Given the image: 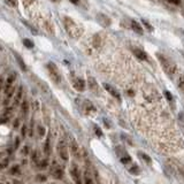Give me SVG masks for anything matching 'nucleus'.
<instances>
[{
	"label": "nucleus",
	"instance_id": "nucleus-10",
	"mask_svg": "<svg viewBox=\"0 0 184 184\" xmlns=\"http://www.w3.org/2000/svg\"><path fill=\"white\" fill-rule=\"evenodd\" d=\"M5 3L11 7H17V5H19L17 0H5Z\"/></svg>",
	"mask_w": 184,
	"mask_h": 184
},
{
	"label": "nucleus",
	"instance_id": "nucleus-21",
	"mask_svg": "<svg viewBox=\"0 0 184 184\" xmlns=\"http://www.w3.org/2000/svg\"><path fill=\"white\" fill-rule=\"evenodd\" d=\"M84 182H85V184H95V183H93V181H92V179H91L89 176H85Z\"/></svg>",
	"mask_w": 184,
	"mask_h": 184
},
{
	"label": "nucleus",
	"instance_id": "nucleus-16",
	"mask_svg": "<svg viewBox=\"0 0 184 184\" xmlns=\"http://www.w3.org/2000/svg\"><path fill=\"white\" fill-rule=\"evenodd\" d=\"M16 56V59H17V62H19V65L22 67V69L25 71L26 70V67H25V65H24V62H23V60L21 59V58H19V55H15Z\"/></svg>",
	"mask_w": 184,
	"mask_h": 184
},
{
	"label": "nucleus",
	"instance_id": "nucleus-25",
	"mask_svg": "<svg viewBox=\"0 0 184 184\" xmlns=\"http://www.w3.org/2000/svg\"><path fill=\"white\" fill-rule=\"evenodd\" d=\"M69 1H71L73 4H75V5H77L78 4V0H69Z\"/></svg>",
	"mask_w": 184,
	"mask_h": 184
},
{
	"label": "nucleus",
	"instance_id": "nucleus-7",
	"mask_svg": "<svg viewBox=\"0 0 184 184\" xmlns=\"http://www.w3.org/2000/svg\"><path fill=\"white\" fill-rule=\"evenodd\" d=\"M131 28H132L136 34H138V35H143L144 34V29H143L142 24H139L137 21H131Z\"/></svg>",
	"mask_w": 184,
	"mask_h": 184
},
{
	"label": "nucleus",
	"instance_id": "nucleus-20",
	"mask_svg": "<svg viewBox=\"0 0 184 184\" xmlns=\"http://www.w3.org/2000/svg\"><path fill=\"white\" fill-rule=\"evenodd\" d=\"M14 81H15V74H13V75H11V76L8 77L7 83H8V84H13V83H14Z\"/></svg>",
	"mask_w": 184,
	"mask_h": 184
},
{
	"label": "nucleus",
	"instance_id": "nucleus-14",
	"mask_svg": "<svg viewBox=\"0 0 184 184\" xmlns=\"http://www.w3.org/2000/svg\"><path fill=\"white\" fill-rule=\"evenodd\" d=\"M21 107H22V111H23V113H24V114H26V113H28V111H29V106H28V101H26V100H23V103H22V105H21Z\"/></svg>",
	"mask_w": 184,
	"mask_h": 184
},
{
	"label": "nucleus",
	"instance_id": "nucleus-5",
	"mask_svg": "<svg viewBox=\"0 0 184 184\" xmlns=\"http://www.w3.org/2000/svg\"><path fill=\"white\" fill-rule=\"evenodd\" d=\"M104 87H105V90L106 91H108L109 93L114 97V98H116L117 100H121V96H120V93L116 91V89H114L113 86H111L109 84H106V83H104Z\"/></svg>",
	"mask_w": 184,
	"mask_h": 184
},
{
	"label": "nucleus",
	"instance_id": "nucleus-2",
	"mask_svg": "<svg viewBox=\"0 0 184 184\" xmlns=\"http://www.w3.org/2000/svg\"><path fill=\"white\" fill-rule=\"evenodd\" d=\"M59 154L64 160H68V150H67V145L64 140H60V143H59Z\"/></svg>",
	"mask_w": 184,
	"mask_h": 184
},
{
	"label": "nucleus",
	"instance_id": "nucleus-12",
	"mask_svg": "<svg viewBox=\"0 0 184 184\" xmlns=\"http://www.w3.org/2000/svg\"><path fill=\"white\" fill-rule=\"evenodd\" d=\"M23 44H24V46L28 47V48H32V47H34V43L30 40V39H23Z\"/></svg>",
	"mask_w": 184,
	"mask_h": 184
},
{
	"label": "nucleus",
	"instance_id": "nucleus-17",
	"mask_svg": "<svg viewBox=\"0 0 184 184\" xmlns=\"http://www.w3.org/2000/svg\"><path fill=\"white\" fill-rule=\"evenodd\" d=\"M167 1L174 6H181V4H182L181 0H167Z\"/></svg>",
	"mask_w": 184,
	"mask_h": 184
},
{
	"label": "nucleus",
	"instance_id": "nucleus-8",
	"mask_svg": "<svg viewBox=\"0 0 184 184\" xmlns=\"http://www.w3.org/2000/svg\"><path fill=\"white\" fill-rule=\"evenodd\" d=\"M177 85H178L179 91L184 95V75H181V76H179L178 82H177Z\"/></svg>",
	"mask_w": 184,
	"mask_h": 184
},
{
	"label": "nucleus",
	"instance_id": "nucleus-19",
	"mask_svg": "<svg viewBox=\"0 0 184 184\" xmlns=\"http://www.w3.org/2000/svg\"><path fill=\"white\" fill-rule=\"evenodd\" d=\"M165 96H166V98H167L168 101H173V96H171V93H170L169 91H165Z\"/></svg>",
	"mask_w": 184,
	"mask_h": 184
},
{
	"label": "nucleus",
	"instance_id": "nucleus-4",
	"mask_svg": "<svg viewBox=\"0 0 184 184\" xmlns=\"http://www.w3.org/2000/svg\"><path fill=\"white\" fill-rule=\"evenodd\" d=\"M74 87L77 91H79V92L84 91L85 90V82H84V79L81 78V77H76L74 79Z\"/></svg>",
	"mask_w": 184,
	"mask_h": 184
},
{
	"label": "nucleus",
	"instance_id": "nucleus-13",
	"mask_svg": "<svg viewBox=\"0 0 184 184\" xmlns=\"http://www.w3.org/2000/svg\"><path fill=\"white\" fill-rule=\"evenodd\" d=\"M142 23L144 24V26H145L147 30H148V31H153V26H152V25H151V24H150V23H148L146 20H144V19H143V20H142Z\"/></svg>",
	"mask_w": 184,
	"mask_h": 184
},
{
	"label": "nucleus",
	"instance_id": "nucleus-24",
	"mask_svg": "<svg viewBox=\"0 0 184 184\" xmlns=\"http://www.w3.org/2000/svg\"><path fill=\"white\" fill-rule=\"evenodd\" d=\"M95 129H96V134H97L98 136H103V132H101V130H100L98 127H96Z\"/></svg>",
	"mask_w": 184,
	"mask_h": 184
},
{
	"label": "nucleus",
	"instance_id": "nucleus-18",
	"mask_svg": "<svg viewBox=\"0 0 184 184\" xmlns=\"http://www.w3.org/2000/svg\"><path fill=\"white\" fill-rule=\"evenodd\" d=\"M138 154H139V156L142 157V159H143V160H146L147 162H151V159H150V158H148V157H147L146 154H145V153H142V152H139Z\"/></svg>",
	"mask_w": 184,
	"mask_h": 184
},
{
	"label": "nucleus",
	"instance_id": "nucleus-1",
	"mask_svg": "<svg viewBox=\"0 0 184 184\" xmlns=\"http://www.w3.org/2000/svg\"><path fill=\"white\" fill-rule=\"evenodd\" d=\"M158 58H159V61H160V65L165 71V74L168 76V77H173L174 74L176 73V65L170 61L169 59H167L165 55H160L158 54Z\"/></svg>",
	"mask_w": 184,
	"mask_h": 184
},
{
	"label": "nucleus",
	"instance_id": "nucleus-15",
	"mask_svg": "<svg viewBox=\"0 0 184 184\" xmlns=\"http://www.w3.org/2000/svg\"><path fill=\"white\" fill-rule=\"evenodd\" d=\"M62 175H64V171L61 170L60 168L56 169V170L54 171V177H55V178H61V177H62Z\"/></svg>",
	"mask_w": 184,
	"mask_h": 184
},
{
	"label": "nucleus",
	"instance_id": "nucleus-22",
	"mask_svg": "<svg viewBox=\"0 0 184 184\" xmlns=\"http://www.w3.org/2000/svg\"><path fill=\"white\" fill-rule=\"evenodd\" d=\"M38 132H39V135H40V136H44V134H45L44 128H43V127H39V128H38Z\"/></svg>",
	"mask_w": 184,
	"mask_h": 184
},
{
	"label": "nucleus",
	"instance_id": "nucleus-3",
	"mask_svg": "<svg viewBox=\"0 0 184 184\" xmlns=\"http://www.w3.org/2000/svg\"><path fill=\"white\" fill-rule=\"evenodd\" d=\"M48 70H50V75H51V77L53 78V81H54L55 83H59V79H60V77H59L58 68L55 67V65H53V64H50V65H48Z\"/></svg>",
	"mask_w": 184,
	"mask_h": 184
},
{
	"label": "nucleus",
	"instance_id": "nucleus-9",
	"mask_svg": "<svg viewBox=\"0 0 184 184\" xmlns=\"http://www.w3.org/2000/svg\"><path fill=\"white\" fill-rule=\"evenodd\" d=\"M71 175H73L74 179L76 181V183H77V184H81V181H79V173H78V170H77L76 168H73V169H71Z\"/></svg>",
	"mask_w": 184,
	"mask_h": 184
},
{
	"label": "nucleus",
	"instance_id": "nucleus-23",
	"mask_svg": "<svg viewBox=\"0 0 184 184\" xmlns=\"http://www.w3.org/2000/svg\"><path fill=\"white\" fill-rule=\"evenodd\" d=\"M3 87H4V78L0 77V92L3 91Z\"/></svg>",
	"mask_w": 184,
	"mask_h": 184
},
{
	"label": "nucleus",
	"instance_id": "nucleus-6",
	"mask_svg": "<svg viewBox=\"0 0 184 184\" xmlns=\"http://www.w3.org/2000/svg\"><path fill=\"white\" fill-rule=\"evenodd\" d=\"M134 54L139 59V60H142V61H147L148 60V56H147V54H146V52L145 51H143V50H140V48H134Z\"/></svg>",
	"mask_w": 184,
	"mask_h": 184
},
{
	"label": "nucleus",
	"instance_id": "nucleus-26",
	"mask_svg": "<svg viewBox=\"0 0 184 184\" xmlns=\"http://www.w3.org/2000/svg\"><path fill=\"white\" fill-rule=\"evenodd\" d=\"M181 32H183V35H184V30H183V29L181 30Z\"/></svg>",
	"mask_w": 184,
	"mask_h": 184
},
{
	"label": "nucleus",
	"instance_id": "nucleus-11",
	"mask_svg": "<svg viewBox=\"0 0 184 184\" xmlns=\"http://www.w3.org/2000/svg\"><path fill=\"white\" fill-rule=\"evenodd\" d=\"M21 97H22V87H19V90L16 92V96H15V104H19Z\"/></svg>",
	"mask_w": 184,
	"mask_h": 184
},
{
	"label": "nucleus",
	"instance_id": "nucleus-27",
	"mask_svg": "<svg viewBox=\"0 0 184 184\" xmlns=\"http://www.w3.org/2000/svg\"><path fill=\"white\" fill-rule=\"evenodd\" d=\"M183 56H184V53H183Z\"/></svg>",
	"mask_w": 184,
	"mask_h": 184
}]
</instances>
